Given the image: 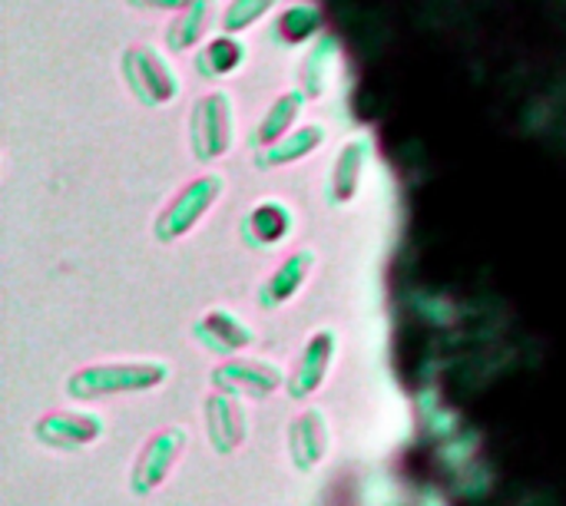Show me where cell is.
<instances>
[{"instance_id":"7c38bea8","label":"cell","mask_w":566,"mask_h":506,"mask_svg":"<svg viewBox=\"0 0 566 506\" xmlns=\"http://www.w3.org/2000/svg\"><path fill=\"white\" fill-rule=\"evenodd\" d=\"M312 268H315V252L302 249V252L289 255V259L275 268V275L262 285L259 305H262V308H279V305H285L289 298H295L298 288L308 282Z\"/></svg>"},{"instance_id":"277c9868","label":"cell","mask_w":566,"mask_h":506,"mask_svg":"<svg viewBox=\"0 0 566 506\" xmlns=\"http://www.w3.org/2000/svg\"><path fill=\"white\" fill-rule=\"evenodd\" d=\"M189 139H192V152L199 162L222 159L232 149V103L222 89L206 93L192 106Z\"/></svg>"},{"instance_id":"9a60e30c","label":"cell","mask_w":566,"mask_h":506,"mask_svg":"<svg viewBox=\"0 0 566 506\" xmlns=\"http://www.w3.org/2000/svg\"><path fill=\"white\" fill-rule=\"evenodd\" d=\"M335 63H338V40L325 33V36H318L312 43V50L302 60V93L312 96V99L322 96L328 89Z\"/></svg>"},{"instance_id":"30bf717a","label":"cell","mask_w":566,"mask_h":506,"mask_svg":"<svg viewBox=\"0 0 566 506\" xmlns=\"http://www.w3.org/2000/svg\"><path fill=\"white\" fill-rule=\"evenodd\" d=\"M206 424H209V444L222 457L232 454L245 441V414H242V404L235 401V394H229V391L212 394L206 401Z\"/></svg>"},{"instance_id":"ffe728a7","label":"cell","mask_w":566,"mask_h":506,"mask_svg":"<svg viewBox=\"0 0 566 506\" xmlns=\"http://www.w3.org/2000/svg\"><path fill=\"white\" fill-rule=\"evenodd\" d=\"M318 27H322V13H318V7H308V3L289 7V10L282 13V20H279V33H282L285 43H302V40H308Z\"/></svg>"},{"instance_id":"3957f363","label":"cell","mask_w":566,"mask_h":506,"mask_svg":"<svg viewBox=\"0 0 566 506\" xmlns=\"http://www.w3.org/2000/svg\"><path fill=\"white\" fill-rule=\"evenodd\" d=\"M123 76L126 86L133 89V96L146 106H166L176 99L179 93V80L172 73V66L159 56L156 46H129L123 53Z\"/></svg>"},{"instance_id":"d6986e66","label":"cell","mask_w":566,"mask_h":506,"mask_svg":"<svg viewBox=\"0 0 566 506\" xmlns=\"http://www.w3.org/2000/svg\"><path fill=\"white\" fill-rule=\"evenodd\" d=\"M242 56H245V46H242L232 33L216 36V40L199 53V73H206V76H226V73L239 70Z\"/></svg>"},{"instance_id":"ac0fdd59","label":"cell","mask_w":566,"mask_h":506,"mask_svg":"<svg viewBox=\"0 0 566 506\" xmlns=\"http://www.w3.org/2000/svg\"><path fill=\"white\" fill-rule=\"evenodd\" d=\"M289 225H292V215H289V209L279 205V202H262V205H255V209L249 212V219H245V232H249V239L259 242V245L279 242V239L289 232Z\"/></svg>"},{"instance_id":"4fadbf2b","label":"cell","mask_w":566,"mask_h":506,"mask_svg":"<svg viewBox=\"0 0 566 506\" xmlns=\"http://www.w3.org/2000/svg\"><path fill=\"white\" fill-rule=\"evenodd\" d=\"M325 447H328V428H325V418L318 411H305L292 431H289V451H292V461L298 471H315L325 457Z\"/></svg>"},{"instance_id":"9c48e42d","label":"cell","mask_w":566,"mask_h":506,"mask_svg":"<svg viewBox=\"0 0 566 506\" xmlns=\"http://www.w3.org/2000/svg\"><path fill=\"white\" fill-rule=\"evenodd\" d=\"M332 355H335V335L332 331H315L292 371V381H289V394L295 401H305L308 394H315L328 375V365H332Z\"/></svg>"},{"instance_id":"e0dca14e","label":"cell","mask_w":566,"mask_h":506,"mask_svg":"<svg viewBox=\"0 0 566 506\" xmlns=\"http://www.w3.org/2000/svg\"><path fill=\"white\" fill-rule=\"evenodd\" d=\"M302 103H305V93H298V89L282 93V96L269 106L265 119L259 123L255 143L265 149V146H275L282 136H289V133H292V123H295V119H298V113H302Z\"/></svg>"},{"instance_id":"2e32d148","label":"cell","mask_w":566,"mask_h":506,"mask_svg":"<svg viewBox=\"0 0 566 506\" xmlns=\"http://www.w3.org/2000/svg\"><path fill=\"white\" fill-rule=\"evenodd\" d=\"M212 7H216V0H189L179 10L176 23L166 33V43H169L172 53H186V50H192L206 36L209 20H212Z\"/></svg>"},{"instance_id":"5b68a950","label":"cell","mask_w":566,"mask_h":506,"mask_svg":"<svg viewBox=\"0 0 566 506\" xmlns=\"http://www.w3.org/2000/svg\"><path fill=\"white\" fill-rule=\"evenodd\" d=\"M186 451V431L182 428H166L159 431L139 454L136 467H133V477H129V487L136 497H146L153 494L166 477L169 471L176 467L179 454Z\"/></svg>"},{"instance_id":"ba28073f","label":"cell","mask_w":566,"mask_h":506,"mask_svg":"<svg viewBox=\"0 0 566 506\" xmlns=\"http://www.w3.org/2000/svg\"><path fill=\"white\" fill-rule=\"evenodd\" d=\"M368 159H371V143L365 136H355L338 149L335 166H332V179H328V202L332 205H345L355 199Z\"/></svg>"},{"instance_id":"7a4b0ae2","label":"cell","mask_w":566,"mask_h":506,"mask_svg":"<svg viewBox=\"0 0 566 506\" xmlns=\"http://www.w3.org/2000/svg\"><path fill=\"white\" fill-rule=\"evenodd\" d=\"M222 176L219 172H206L199 179H192L186 189H179V196L159 212L156 225H153V235L169 245L176 239H182L186 232H192L199 225V219L216 205V199L222 196Z\"/></svg>"},{"instance_id":"44dd1931","label":"cell","mask_w":566,"mask_h":506,"mask_svg":"<svg viewBox=\"0 0 566 506\" xmlns=\"http://www.w3.org/2000/svg\"><path fill=\"white\" fill-rule=\"evenodd\" d=\"M279 0H232L229 10L222 13V33H245L249 27H255Z\"/></svg>"},{"instance_id":"6da1fadb","label":"cell","mask_w":566,"mask_h":506,"mask_svg":"<svg viewBox=\"0 0 566 506\" xmlns=\"http://www.w3.org/2000/svg\"><path fill=\"white\" fill-rule=\"evenodd\" d=\"M169 365L163 361H113V365H90L66 381V394L73 401H96L109 394H139L166 384Z\"/></svg>"},{"instance_id":"7402d4cb","label":"cell","mask_w":566,"mask_h":506,"mask_svg":"<svg viewBox=\"0 0 566 506\" xmlns=\"http://www.w3.org/2000/svg\"><path fill=\"white\" fill-rule=\"evenodd\" d=\"M133 10H182L189 0H126Z\"/></svg>"},{"instance_id":"5bb4252c","label":"cell","mask_w":566,"mask_h":506,"mask_svg":"<svg viewBox=\"0 0 566 506\" xmlns=\"http://www.w3.org/2000/svg\"><path fill=\"white\" fill-rule=\"evenodd\" d=\"M322 143H325V129H322V126H302V129L282 136L275 146H265V149L259 152V166H262V169H279V166L298 162V159H305L308 152H315Z\"/></svg>"},{"instance_id":"8fae6325","label":"cell","mask_w":566,"mask_h":506,"mask_svg":"<svg viewBox=\"0 0 566 506\" xmlns=\"http://www.w3.org/2000/svg\"><path fill=\"white\" fill-rule=\"evenodd\" d=\"M196 338L212 351V355H235V351H245L255 335L245 328V321H239L235 315L216 308L209 312L206 318L196 321Z\"/></svg>"},{"instance_id":"8992f818","label":"cell","mask_w":566,"mask_h":506,"mask_svg":"<svg viewBox=\"0 0 566 506\" xmlns=\"http://www.w3.org/2000/svg\"><path fill=\"white\" fill-rule=\"evenodd\" d=\"M33 438L56 451H80L103 438V418L86 411H53L33 424Z\"/></svg>"},{"instance_id":"52a82bcc","label":"cell","mask_w":566,"mask_h":506,"mask_svg":"<svg viewBox=\"0 0 566 506\" xmlns=\"http://www.w3.org/2000/svg\"><path fill=\"white\" fill-rule=\"evenodd\" d=\"M285 381L282 368L265 365V361H252V358H232L226 365H219L212 371V384L219 391L229 394H252V398H265L272 394L279 384Z\"/></svg>"}]
</instances>
